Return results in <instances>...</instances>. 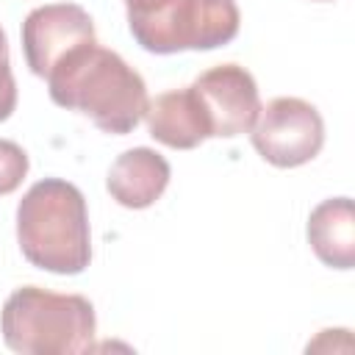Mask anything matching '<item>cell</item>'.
I'll list each match as a JSON object with an SVG mask.
<instances>
[{
    "label": "cell",
    "mask_w": 355,
    "mask_h": 355,
    "mask_svg": "<svg viewBox=\"0 0 355 355\" xmlns=\"http://www.w3.org/2000/svg\"><path fill=\"white\" fill-rule=\"evenodd\" d=\"M44 80L58 108L83 114L114 136L130 133L150 105L144 78L119 53L97 42L67 53Z\"/></svg>",
    "instance_id": "cell-1"
},
{
    "label": "cell",
    "mask_w": 355,
    "mask_h": 355,
    "mask_svg": "<svg viewBox=\"0 0 355 355\" xmlns=\"http://www.w3.org/2000/svg\"><path fill=\"white\" fill-rule=\"evenodd\" d=\"M17 244L25 261L53 275H80L92 263L83 191L61 178L36 180L17 205Z\"/></svg>",
    "instance_id": "cell-2"
},
{
    "label": "cell",
    "mask_w": 355,
    "mask_h": 355,
    "mask_svg": "<svg viewBox=\"0 0 355 355\" xmlns=\"http://www.w3.org/2000/svg\"><path fill=\"white\" fill-rule=\"evenodd\" d=\"M0 333L6 347L19 355H75L92 349L97 316L83 294L22 286L3 302Z\"/></svg>",
    "instance_id": "cell-3"
},
{
    "label": "cell",
    "mask_w": 355,
    "mask_h": 355,
    "mask_svg": "<svg viewBox=\"0 0 355 355\" xmlns=\"http://www.w3.org/2000/svg\"><path fill=\"white\" fill-rule=\"evenodd\" d=\"M136 44L155 55L183 50H216L239 36L236 0H166L150 14L128 17Z\"/></svg>",
    "instance_id": "cell-4"
},
{
    "label": "cell",
    "mask_w": 355,
    "mask_h": 355,
    "mask_svg": "<svg viewBox=\"0 0 355 355\" xmlns=\"http://www.w3.org/2000/svg\"><path fill=\"white\" fill-rule=\"evenodd\" d=\"M250 141L266 164L294 169L319 155L324 144V119L319 108L302 97H275L261 105L250 128Z\"/></svg>",
    "instance_id": "cell-5"
},
{
    "label": "cell",
    "mask_w": 355,
    "mask_h": 355,
    "mask_svg": "<svg viewBox=\"0 0 355 355\" xmlns=\"http://www.w3.org/2000/svg\"><path fill=\"white\" fill-rule=\"evenodd\" d=\"M191 92L205 114L211 139H236L250 133L261 114V94L252 72L233 61L200 72Z\"/></svg>",
    "instance_id": "cell-6"
},
{
    "label": "cell",
    "mask_w": 355,
    "mask_h": 355,
    "mask_svg": "<svg viewBox=\"0 0 355 355\" xmlns=\"http://www.w3.org/2000/svg\"><path fill=\"white\" fill-rule=\"evenodd\" d=\"M89 42H97L94 19L78 3L39 6L22 22V55L36 78H47L67 53Z\"/></svg>",
    "instance_id": "cell-7"
},
{
    "label": "cell",
    "mask_w": 355,
    "mask_h": 355,
    "mask_svg": "<svg viewBox=\"0 0 355 355\" xmlns=\"http://www.w3.org/2000/svg\"><path fill=\"white\" fill-rule=\"evenodd\" d=\"M172 178L169 161L153 147H130L119 153L108 169L105 189L114 202L130 211L150 208L166 191Z\"/></svg>",
    "instance_id": "cell-8"
},
{
    "label": "cell",
    "mask_w": 355,
    "mask_h": 355,
    "mask_svg": "<svg viewBox=\"0 0 355 355\" xmlns=\"http://www.w3.org/2000/svg\"><path fill=\"white\" fill-rule=\"evenodd\" d=\"M144 119H147L150 136L158 144L172 147V150H194L205 139H211L205 114L191 86L169 89L158 94L155 100H150Z\"/></svg>",
    "instance_id": "cell-9"
},
{
    "label": "cell",
    "mask_w": 355,
    "mask_h": 355,
    "mask_svg": "<svg viewBox=\"0 0 355 355\" xmlns=\"http://www.w3.org/2000/svg\"><path fill=\"white\" fill-rule=\"evenodd\" d=\"M308 244L313 255L330 269H352L355 266V208L349 197L322 200L305 225Z\"/></svg>",
    "instance_id": "cell-10"
},
{
    "label": "cell",
    "mask_w": 355,
    "mask_h": 355,
    "mask_svg": "<svg viewBox=\"0 0 355 355\" xmlns=\"http://www.w3.org/2000/svg\"><path fill=\"white\" fill-rule=\"evenodd\" d=\"M28 169H31L28 153L11 139H0V197L14 194L22 186Z\"/></svg>",
    "instance_id": "cell-11"
},
{
    "label": "cell",
    "mask_w": 355,
    "mask_h": 355,
    "mask_svg": "<svg viewBox=\"0 0 355 355\" xmlns=\"http://www.w3.org/2000/svg\"><path fill=\"white\" fill-rule=\"evenodd\" d=\"M17 108V80L11 72V58H8V39L6 31L0 28V122H6Z\"/></svg>",
    "instance_id": "cell-12"
},
{
    "label": "cell",
    "mask_w": 355,
    "mask_h": 355,
    "mask_svg": "<svg viewBox=\"0 0 355 355\" xmlns=\"http://www.w3.org/2000/svg\"><path fill=\"white\" fill-rule=\"evenodd\" d=\"M166 0H125V8H128V17H139V14H150L155 11L158 6H164Z\"/></svg>",
    "instance_id": "cell-13"
},
{
    "label": "cell",
    "mask_w": 355,
    "mask_h": 355,
    "mask_svg": "<svg viewBox=\"0 0 355 355\" xmlns=\"http://www.w3.org/2000/svg\"><path fill=\"white\" fill-rule=\"evenodd\" d=\"M319 3H327V0H319Z\"/></svg>",
    "instance_id": "cell-14"
}]
</instances>
